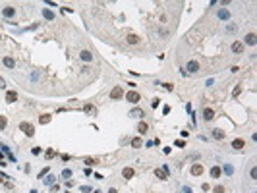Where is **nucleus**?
Wrapping results in <instances>:
<instances>
[{"mask_svg":"<svg viewBox=\"0 0 257 193\" xmlns=\"http://www.w3.org/2000/svg\"><path fill=\"white\" fill-rule=\"evenodd\" d=\"M31 193H37V191H35V189H31Z\"/></svg>","mask_w":257,"mask_h":193,"instance_id":"49530a36","label":"nucleus"},{"mask_svg":"<svg viewBox=\"0 0 257 193\" xmlns=\"http://www.w3.org/2000/svg\"><path fill=\"white\" fill-rule=\"evenodd\" d=\"M220 174H222L220 166H213L211 168V178H220Z\"/></svg>","mask_w":257,"mask_h":193,"instance_id":"a211bd4d","label":"nucleus"},{"mask_svg":"<svg viewBox=\"0 0 257 193\" xmlns=\"http://www.w3.org/2000/svg\"><path fill=\"white\" fill-rule=\"evenodd\" d=\"M83 112L87 116H97V106L93 103H85L83 104Z\"/></svg>","mask_w":257,"mask_h":193,"instance_id":"423d86ee","label":"nucleus"},{"mask_svg":"<svg viewBox=\"0 0 257 193\" xmlns=\"http://www.w3.org/2000/svg\"><path fill=\"white\" fill-rule=\"evenodd\" d=\"M2 16L6 19H10V18H14L16 16V8H12V6H6V8H2Z\"/></svg>","mask_w":257,"mask_h":193,"instance_id":"6e6552de","label":"nucleus"},{"mask_svg":"<svg viewBox=\"0 0 257 193\" xmlns=\"http://www.w3.org/2000/svg\"><path fill=\"white\" fill-rule=\"evenodd\" d=\"M52 181H54V178H52V176H48V178L45 180V183H52Z\"/></svg>","mask_w":257,"mask_h":193,"instance_id":"79ce46f5","label":"nucleus"},{"mask_svg":"<svg viewBox=\"0 0 257 193\" xmlns=\"http://www.w3.org/2000/svg\"><path fill=\"white\" fill-rule=\"evenodd\" d=\"M126 41H128L130 45H137V43H139V37H137V35H128Z\"/></svg>","mask_w":257,"mask_h":193,"instance_id":"412c9836","label":"nucleus"},{"mask_svg":"<svg viewBox=\"0 0 257 193\" xmlns=\"http://www.w3.org/2000/svg\"><path fill=\"white\" fill-rule=\"evenodd\" d=\"M141 145H143L141 137H134V139H132V147H134V149H139Z\"/></svg>","mask_w":257,"mask_h":193,"instance_id":"4be33fe9","label":"nucleus"},{"mask_svg":"<svg viewBox=\"0 0 257 193\" xmlns=\"http://www.w3.org/2000/svg\"><path fill=\"white\" fill-rule=\"evenodd\" d=\"M83 162H85V166L89 168V166H95V164H99V158H91V156H87Z\"/></svg>","mask_w":257,"mask_h":193,"instance_id":"6ab92c4d","label":"nucleus"},{"mask_svg":"<svg viewBox=\"0 0 257 193\" xmlns=\"http://www.w3.org/2000/svg\"><path fill=\"white\" fill-rule=\"evenodd\" d=\"M120 99H124V87L116 85L114 89L110 91V101H120Z\"/></svg>","mask_w":257,"mask_h":193,"instance_id":"f03ea898","label":"nucleus"},{"mask_svg":"<svg viewBox=\"0 0 257 193\" xmlns=\"http://www.w3.org/2000/svg\"><path fill=\"white\" fill-rule=\"evenodd\" d=\"M45 174H48V166H46V168H43V170H41V174H39V178H43Z\"/></svg>","mask_w":257,"mask_h":193,"instance_id":"58836bf2","label":"nucleus"},{"mask_svg":"<svg viewBox=\"0 0 257 193\" xmlns=\"http://www.w3.org/2000/svg\"><path fill=\"white\" fill-rule=\"evenodd\" d=\"M6 124H8V118H6V116H0V131L6 128Z\"/></svg>","mask_w":257,"mask_h":193,"instance_id":"bb28decb","label":"nucleus"},{"mask_svg":"<svg viewBox=\"0 0 257 193\" xmlns=\"http://www.w3.org/2000/svg\"><path fill=\"white\" fill-rule=\"evenodd\" d=\"M147 129H149V126L145 122H139V126H137V131L139 133H147Z\"/></svg>","mask_w":257,"mask_h":193,"instance_id":"5701e85b","label":"nucleus"},{"mask_svg":"<svg viewBox=\"0 0 257 193\" xmlns=\"http://www.w3.org/2000/svg\"><path fill=\"white\" fill-rule=\"evenodd\" d=\"M182 193H192V187H184V189H182Z\"/></svg>","mask_w":257,"mask_h":193,"instance_id":"37998d69","label":"nucleus"},{"mask_svg":"<svg viewBox=\"0 0 257 193\" xmlns=\"http://www.w3.org/2000/svg\"><path fill=\"white\" fill-rule=\"evenodd\" d=\"M126 101H128V103H132V104H137L139 103V101H141V95H139V93H137V91H128V93H126Z\"/></svg>","mask_w":257,"mask_h":193,"instance_id":"7ed1b4c3","label":"nucleus"},{"mask_svg":"<svg viewBox=\"0 0 257 193\" xmlns=\"http://www.w3.org/2000/svg\"><path fill=\"white\" fill-rule=\"evenodd\" d=\"M91 193H101V191H99V189H95V191H91Z\"/></svg>","mask_w":257,"mask_h":193,"instance_id":"a18cd8bd","label":"nucleus"},{"mask_svg":"<svg viewBox=\"0 0 257 193\" xmlns=\"http://www.w3.org/2000/svg\"><path fill=\"white\" fill-rule=\"evenodd\" d=\"M79 58L83 60V62H93V54L89 50H81L79 52Z\"/></svg>","mask_w":257,"mask_h":193,"instance_id":"f8f14e48","label":"nucleus"},{"mask_svg":"<svg viewBox=\"0 0 257 193\" xmlns=\"http://www.w3.org/2000/svg\"><path fill=\"white\" fill-rule=\"evenodd\" d=\"M159 85H162V89H164V91H172L174 89L172 83H159Z\"/></svg>","mask_w":257,"mask_h":193,"instance_id":"c85d7f7f","label":"nucleus"},{"mask_svg":"<svg viewBox=\"0 0 257 193\" xmlns=\"http://www.w3.org/2000/svg\"><path fill=\"white\" fill-rule=\"evenodd\" d=\"M19 131H23L27 137H33V135H35V128H33V124H29V122L19 124Z\"/></svg>","mask_w":257,"mask_h":193,"instance_id":"f257e3e1","label":"nucleus"},{"mask_svg":"<svg viewBox=\"0 0 257 193\" xmlns=\"http://www.w3.org/2000/svg\"><path fill=\"white\" fill-rule=\"evenodd\" d=\"M186 70L190 71V73H197V71H199V62H197V60H192V62H187Z\"/></svg>","mask_w":257,"mask_h":193,"instance_id":"0eeeda50","label":"nucleus"},{"mask_svg":"<svg viewBox=\"0 0 257 193\" xmlns=\"http://www.w3.org/2000/svg\"><path fill=\"white\" fill-rule=\"evenodd\" d=\"M6 87V81H4V77H0V89H4Z\"/></svg>","mask_w":257,"mask_h":193,"instance_id":"ea45409f","label":"nucleus"},{"mask_svg":"<svg viewBox=\"0 0 257 193\" xmlns=\"http://www.w3.org/2000/svg\"><path fill=\"white\" fill-rule=\"evenodd\" d=\"M8 178H10V176H6V174H0V181H4V183H6Z\"/></svg>","mask_w":257,"mask_h":193,"instance_id":"4c0bfd02","label":"nucleus"},{"mask_svg":"<svg viewBox=\"0 0 257 193\" xmlns=\"http://www.w3.org/2000/svg\"><path fill=\"white\" fill-rule=\"evenodd\" d=\"M213 137H215V139H224V131H222V129H213Z\"/></svg>","mask_w":257,"mask_h":193,"instance_id":"aec40b11","label":"nucleus"},{"mask_svg":"<svg viewBox=\"0 0 257 193\" xmlns=\"http://www.w3.org/2000/svg\"><path fill=\"white\" fill-rule=\"evenodd\" d=\"M108 193H118V191H116V189H108Z\"/></svg>","mask_w":257,"mask_h":193,"instance_id":"c03bdc74","label":"nucleus"},{"mask_svg":"<svg viewBox=\"0 0 257 193\" xmlns=\"http://www.w3.org/2000/svg\"><path fill=\"white\" fill-rule=\"evenodd\" d=\"M224 174L226 176H232V174H234V166H232V164H224Z\"/></svg>","mask_w":257,"mask_h":193,"instance_id":"393cba45","label":"nucleus"},{"mask_svg":"<svg viewBox=\"0 0 257 193\" xmlns=\"http://www.w3.org/2000/svg\"><path fill=\"white\" fill-rule=\"evenodd\" d=\"M245 43H247V45H255V33L245 35Z\"/></svg>","mask_w":257,"mask_h":193,"instance_id":"b1692460","label":"nucleus"},{"mask_svg":"<svg viewBox=\"0 0 257 193\" xmlns=\"http://www.w3.org/2000/svg\"><path fill=\"white\" fill-rule=\"evenodd\" d=\"M159 104H161V99H153V103H151V106H153V108H157Z\"/></svg>","mask_w":257,"mask_h":193,"instance_id":"72a5a7b5","label":"nucleus"},{"mask_svg":"<svg viewBox=\"0 0 257 193\" xmlns=\"http://www.w3.org/2000/svg\"><path fill=\"white\" fill-rule=\"evenodd\" d=\"M6 154H8V158H10V160H12V162H16V156H14L12 153H6Z\"/></svg>","mask_w":257,"mask_h":193,"instance_id":"a19ab883","label":"nucleus"},{"mask_svg":"<svg viewBox=\"0 0 257 193\" xmlns=\"http://www.w3.org/2000/svg\"><path fill=\"white\" fill-rule=\"evenodd\" d=\"M174 145H176V147H186V143L182 141V139H176V141H174Z\"/></svg>","mask_w":257,"mask_h":193,"instance_id":"473e14b6","label":"nucleus"},{"mask_svg":"<svg viewBox=\"0 0 257 193\" xmlns=\"http://www.w3.org/2000/svg\"><path fill=\"white\" fill-rule=\"evenodd\" d=\"M0 166H6V162H4V153L0 151Z\"/></svg>","mask_w":257,"mask_h":193,"instance_id":"c9c22d12","label":"nucleus"},{"mask_svg":"<svg viewBox=\"0 0 257 193\" xmlns=\"http://www.w3.org/2000/svg\"><path fill=\"white\" fill-rule=\"evenodd\" d=\"M2 62H4V66H6V68H10V70H16V60H14L12 56H6Z\"/></svg>","mask_w":257,"mask_h":193,"instance_id":"9b49d317","label":"nucleus"},{"mask_svg":"<svg viewBox=\"0 0 257 193\" xmlns=\"http://www.w3.org/2000/svg\"><path fill=\"white\" fill-rule=\"evenodd\" d=\"M43 16H45L46 19H54V14H52L50 10H46V8H45V10H43Z\"/></svg>","mask_w":257,"mask_h":193,"instance_id":"cd10ccee","label":"nucleus"},{"mask_svg":"<svg viewBox=\"0 0 257 193\" xmlns=\"http://www.w3.org/2000/svg\"><path fill=\"white\" fill-rule=\"evenodd\" d=\"M130 116H132V118H143V116H145V112H143L141 108H134L132 112H130Z\"/></svg>","mask_w":257,"mask_h":193,"instance_id":"f3484780","label":"nucleus"},{"mask_svg":"<svg viewBox=\"0 0 257 193\" xmlns=\"http://www.w3.org/2000/svg\"><path fill=\"white\" fill-rule=\"evenodd\" d=\"M213 118H215V110L213 108H205L203 110V120H205V122H211Z\"/></svg>","mask_w":257,"mask_h":193,"instance_id":"9d476101","label":"nucleus"},{"mask_svg":"<svg viewBox=\"0 0 257 193\" xmlns=\"http://www.w3.org/2000/svg\"><path fill=\"white\" fill-rule=\"evenodd\" d=\"M203 172H205V168H203L201 162H195V164H192V168H190V174H192V176H203Z\"/></svg>","mask_w":257,"mask_h":193,"instance_id":"39448f33","label":"nucleus"},{"mask_svg":"<svg viewBox=\"0 0 257 193\" xmlns=\"http://www.w3.org/2000/svg\"><path fill=\"white\" fill-rule=\"evenodd\" d=\"M0 39H2V35H0Z\"/></svg>","mask_w":257,"mask_h":193,"instance_id":"de8ad7c7","label":"nucleus"},{"mask_svg":"<svg viewBox=\"0 0 257 193\" xmlns=\"http://www.w3.org/2000/svg\"><path fill=\"white\" fill-rule=\"evenodd\" d=\"M62 178H64V180H68V178H72V170H68V168H66L64 172H62Z\"/></svg>","mask_w":257,"mask_h":193,"instance_id":"c756f323","label":"nucleus"},{"mask_svg":"<svg viewBox=\"0 0 257 193\" xmlns=\"http://www.w3.org/2000/svg\"><path fill=\"white\" fill-rule=\"evenodd\" d=\"M232 52H236V54H242V52H244V45H242L240 41L232 43Z\"/></svg>","mask_w":257,"mask_h":193,"instance_id":"ddd939ff","label":"nucleus"},{"mask_svg":"<svg viewBox=\"0 0 257 193\" xmlns=\"http://www.w3.org/2000/svg\"><path fill=\"white\" fill-rule=\"evenodd\" d=\"M155 176L159 180H168V164H162L161 168H155Z\"/></svg>","mask_w":257,"mask_h":193,"instance_id":"20e7f679","label":"nucleus"},{"mask_svg":"<svg viewBox=\"0 0 257 193\" xmlns=\"http://www.w3.org/2000/svg\"><path fill=\"white\" fill-rule=\"evenodd\" d=\"M244 139H234L232 141V149H236V151H240V149H244Z\"/></svg>","mask_w":257,"mask_h":193,"instance_id":"dca6fc26","label":"nucleus"},{"mask_svg":"<svg viewBox=\"0 0 257 193\" xmlns=\"http://www.w3.org/2000/svg\"><path fill=\"white\" fill-rule=\"evenodd\" d=\"M18 101V93L16 91H8L6 93V103H16Z\"/></svg>","mask_w":257,"mask_h":193,"instance_id":"2eb2a0df","label":"nucleus"},{"mask_svg":"<svg viewBox=\"0 0 257 193\" xmlns=\"http://www.w3.org/2000/svg\"><path fill=\"white\" fill-rule=\"evenodd\" d=\"M122 176H124V178H126V180H132V178H134V176H135V170H134V168H132V166H126V168H124V170H122Z\"/></svg>","mask_w":257,"mask_h":193,"instance_id":"1a4fd4ad","label":"nucleus"},{"mask_svg":"<svg viewBox=\"0 0 257 193\" xmlns=\"http://www.w3.org/2000/svg\"><path fill=\"white\" fill-rule=\"evenodd\" d=\"M250 176H251V180H255V178H257V170H255V168H251Z\"/></svg>","mask_w":257,"mask_h":193,"instance_id":"f704fd0d","label":"nucleus"},{"mask_svg":"<svg viewBox=\"0 0 257 193\" xmlns=\"http://www.w3.org/2000/svg\"><path fill=\"white\" fill-rule=\"evenodd\" d=\"M213 193H224V187H222V186H217L215 189H213Z\"/></svg>","mask_w":257,"mask_h":193,"instance_id":"2f4dec72","label":"nucleus"},{"mask_svg":"<svg viewBox=\"0 0 257 193\" xmlns=\"http://www.w3.org/2000/svg\"><path fill=\"white\" fill-rule=\"evenodd\" d=\"M79 189H81V191H83V193H91V191H93V189H91V187H87V186H83V187H79Z\"/></svg>","mask_w":257,"mask_h":193,"instance_id":"e433bc0d","label":"nucleus"},{"mask_svg":"<svg viewBox=\"0 0 257 193\" xmlns=\"http://www.w3.org/2000/svg\"><path fill=\"white\" fill-rule=\"evenodd\" d=\"M39 122H41V124H48V122H50V114H43L41 118H39Z\"/></svg>","mask_w":257,"mask_h":193,"instance_id":"a878e982","label":"nucleus"},{"mask_svg":"<svg viewBox=\"0 0 257 193\" xmlns=\"http://www.w3.org/2000/svg\"><path fill=\"white\" fill-rule=\"evenodd\" d=\"M54 154H56V151H54V149H48V151H46V158H52Z\"/></svg>","mask_w":257,"mask_h":193,"instance_id":"7c9ffc66","label":"nucleus"},{"mask_svg":"<svg viewBox=\"0 0 257 193\" xmlns=\"http://www.w3.org/2000/svg\"><path fill=\"white\" fill-rule=\"evenodd\" d=\"M217 18H219V19H230V12H228L226 8H222V10L217 12Z\"/></svg>","mask_w":257,"mask_h":193,"instance_id":"4468645a","label":"nucleus"}]
</instances>
